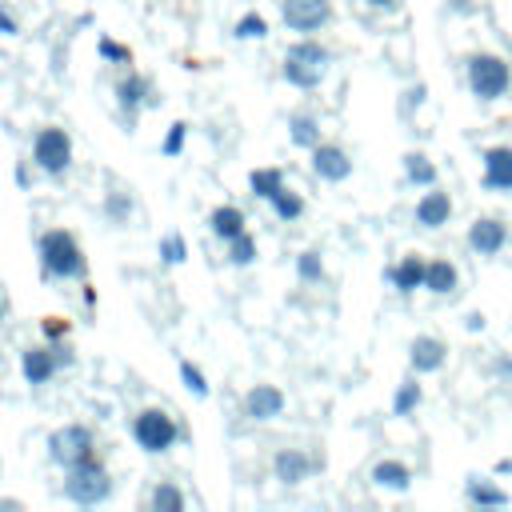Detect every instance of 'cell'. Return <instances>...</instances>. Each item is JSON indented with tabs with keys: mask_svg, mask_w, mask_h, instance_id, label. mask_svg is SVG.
<instances>
[{
	"mask_svg": "<svg viewBox=\"0 0 512 512\" xmlns=\"http://www.w3.org/2000/svg\"><path fill=\"white\" fill-rule=\"evenodd\" d=\"M464 76H468V92L480 100V104H496L500 96H508L512 88V68L504 56L496 52H472L468 64H464Z\"/></svg>",
	"mask_w": 512,
	"mask_h": 512,
	"instance_id": "6da1fadb",
	"label": "cell"
},
{
	"mask_svg": "<svg viewBox=\"0 0 512 512\" xmlns=\"http://www.w3.org/2000/svg\"><path fill=\"white\" fill-rule=\"evenodd\" d=\"M40 264L48 276H60V280H80L88 272V260H84L76 236L64 228H52L40 236Z\"/></svg>",
	"mask_w": 512,
	"mask_h": 512,
	"instance_id": "7a4b0ae2",
	"label": "cell"
},
{
	"mask_svg": "<svg viewBox=\"0 0 512 512\" xmlns=\"http://www.w3.org/2000/svg\"><path fill=\"white\" fill-rule=\"evenodd\" d=\"M328 64H332V56H328L324 44L300 40V44H292V48L284 52V80L296 84V88H304V92H308V88H320L324 76H328Z\"/></svg>",
	"mask_w": 512,
	"mask_h": 512,
	"instance_id": "3957f363",
	"label": "cell"
},
{
	"mask_svg": "<svg viewBox=\"0 0 512 512\" xmlns=\"http://www.w3.org/2000/svg\"><path fill=\"white\" fill-rule=\"evenodd\" d=\"M108 492H112V480H108V472L96 464V460H88V464H72L68 472H64V496L72 500V504H100V500H108Z\"/></svg>",
	"mask_w": 512,
	"mask_h": 512,
	"instance_id": "277c9868",
	"label": "cell"
},
{
	"mask_svg": "<svg viewBox=\"0 0 512 512\" xmlns=\"http://www.w3.org/2000/svg\"><path fill=\"white\" fill-rule=\"evenodd\" d=\"M48 456L56 464H64V468L88 464V460H96V436L84 424H64V428H56L48 436Z\"/></svg>",
	"mask_w": 512,
	"mask_h": 512,
	"instance_id": "5b68a950",
	"label": "cell"
},
{
	"mask_svg": "<svg viewBox=\"0 0 512 512\" xmlns=\"http://www.w3.org/2000/svg\"><path fill=\"white\" fill-rule=\"evenodd\" d=\"M132 436H136V444H140L144 452H168V448L176 444L180 428H176V420H172L168 412L144 408V412L132 420Z\"/></svg>",
	"mask_w": 512,
	"mask_h": 512,
	"instance_id": "8992f818",
	"label": "cell"
},
{
	"mask_svg": "<svg viewBox=\"0 0 512 512\" xmlns=\"http://www.w3.org/2000/svg\"><path fill=\"white\" fill-rule=\"evenodd\" d=\"M32 160L40 172L48 176H64L68 160H72V140L64 128H40L36 140H32Z\"/></svg>",
	"mask_w": 512,
	"mask_h": 512,
	"instance_id": "52a82bcc",
	"label": "cell"
},
{
	"mask_svg": "<svg viewBox=\"0 0 512 512\" xmlns=\"http://www.w3.org/2000/svg\"><path fill=\"white\" fill-rule=\"evenodd\" d=\"M280 16L292 32H320L332 20V4L328 0H284Z\"/></svg>",
	"mask_w": 512,
	"mask_h": 512,
	"instance_id": "ba28073f",
	"label": "cell"
},
{
	"mask_svg": "<svg viewBox=\"0 0 512 512\" xmlns=\"http://www.w3.org/2000/svg\"><path fill=\"white\" fill-rule=\"evenodd\" d=\"M508 244V224L500 216H476L468 228V248L476 256H500V248Z\"/></svg>",
	"mask_w": 512,
	"mask_h": 512,
	"instance_id": "9c48e42d",
	"label": "cell"
},
{
	"mask_svg": "<svg viewBox=\"0 0 512 512\" xmlns=\"http://www.w3.org/2000/svg\"><path fill=\"white\" fill-rule=\"evenodd\" d=\"M484 192H512V144H496V148H484Z\"/></svg>",
	"mask_w": 512,
	"mask_h": 512,
	"instance_id": "30bf717a",
	"label": "cell"
},
{
	"mask_svg": "<svg viewBox=\"0 0 512 512\" xmlns=\"http://www.w3.org/2000/svg\"><path fill=\"white\" fill-rule=\"evenodd\" d=\"M312 172H316L320 180H328V184H340V180L352 176V160H348V152L336 148V144H316V148H312Z\"/></svg>",
	"mask_w": 512,
	"mask_h": 512,
	"instance_id": "8fae6325",
	"label": "cell"
},
{
	"mask_svg": "<svg viewBox=\"0 0 512 512\" xmlns=\"http://www.w3.org/2000/svg\"><path fill=\"white\" fill-rule=\"evenodd\" d=\"M448 360V344L440 336H416L412 348H408V364L416 376H428V372H440Z\"/></svg>",
	"mask_w": 512,
	"mask_h": 512,
	"instance_id": "7c38bea8",
	"label": "cell"
},
{
	"mask_svg": "<svg viewBox=\"0 0 512 512\" xmlns=\"http://www.w3.org/2000/svg\"><path fill=\"white\" fill-rule=\"evenodd\" d=\"M116 100H120V112H124V120H128V128L136 124V112L144 108V104H152V88H148V80L144 76H124L120 84H116Z\"/></svg>",
	"mask_w": 512,
	"mask_h": 512,
	"instance_id": "4fadbf2b",
	"label": "cell"
},
{
	"mask_svg": "<svg viewBox=\"0 0 512 512\" xmlns=\"http://www.w3.org/2000/svg\"><path fill=\"white\" fill-rule=\"evenodd\" d=\"M448 216H452V196L432 184V188L416 200V224H420V228H444Z\"/></svg>",
	"mask_w": 512,
	"mask_h": 512,
	"instance_id": "5bb4252c",
	"label": "cell"
},
{
	"mask_svg": "<svg viewBox=\"0 0 512 512\" xmlns=\"http://www.w3.org/2000/svg\"><path fill=\"white\" fill-rule=\"evenodd\" d=\"M312 468H316V460L300 448H280L276 460H272V472H276L280 484H300V480H308Z\"/></svg>",
	"mask_w": 512,
	"mask_h": 512,
	"instance_id": "9a60e30c",
	"label": "cell"
},
{
	"mask_svg": "<svg viewBox=\"0 0 512 512\" xmlns=\"http://www.w3.org/2000/svg\"><path fill=\"white\" fill-rule=\"evenodd\" d=\"M280 412H284V392L272 388V384H256L244 396V416H252V420H272Z\"/></svg>",
	"mask_w": 512,
	"mask_h": 512,
	"instance_id": "2e32d148",
	"label": "cell"
},
{
	"mask_svg": "<svg viewBox=\"0 0 512 512\" xmlns=\"http://www.w3.org/2000/svg\"><path fill=\"white\" fill-rule=\"evenodd\" d=\"M424 272H428V260H420V256H404L400 264L388 268V284H392L400 296H412L416 288H424Z\"/></svg>",
	"mask_w": 512,
	"mask_h": 512,
	"instance_id": "e0dca14e",
	"label": "cell"
},
{
	"mask_svg": "<svg viewBox=\"0 0 512 512\" xmlns=\"http://www.w3.org/2000/svg\"><path fill=\"white\" fill-rule=\"evenodd\" d=\"M56 368H60V356L52 348H28L20 356V372H24L28 384H48L56 376Z\"/></svg>",
	"mask_w": 512,
	"mask_h": 512,
	"instance_id": "ac0fdd59",
	"label": "cell"
},
{
	"mask_svg": "<svg viewBox=\"0 0 512 512\" xmlns=\"http://www.w3.org/2000/svg\"><path fill=\"white\" fill-rule=\"evenodd\" d=\"M464 504H472V508H504V504H508V492H504L496 480L468 476V480H464Z\"/></svg>",
	"mask_w": 512,
	"mask_h": 512,
	"instance_id": "d6986e66",
	"label": "cell"
},
{
	"mask_svg": "<svg viewBox=\"0 0 512 512\" xmlns=\"http://www.w3.org/2000/svg\"><path fill=\"white\" fill-rule=\"evenodd\" d=\"M372 484H376V488H388V492H408L412 472H408V464H400V460H376V464H372Z\"/></svg>",
	"mask_w": 512,
	"mask_h": 512,
	"instance_id": "ffe728a7",
	"label": "cell"
},
{
	"mask_svg": "<svg viewBox=\"0 0 512 512\" xmlns=\"http://www.w3.org/2000/svg\"><path fill=\"white\" fill-rule=\"evenodd\" d=\"M456 284H460V272H456L452 260H428L424 288H428L432 296H448V292H456Z\"/></svg>",
	"mask_w": 512,
	"mask_h": 512,
	"instance_id": "44dd1931",
	"label": "cell"
},
{
	"mask_svg": "<svg viewBox=\"0 0 512 512\" xmlns=\"http://www.w3.org/2000/svg\"><path fill=\"white\" fill-rule=\"evenodd\" d=\"M208 228H212V236L232 240V236L244 232V212H240L236 204H224V208H216V212L208 216Z\"/></svg>",
	"mask_w": 512,
	"mask_h": 512,
	"instance_id": "7402d4cb",
	"label": "cell"
},
{
	"mask_svg": "<svg viewBox=\"0 0 512 512\" xmlns=\"http://www.w3.org/2000/svg\"><path fill=\"white\" fill-rule=\"evenodd\" d=\"M404 180L416 184V188H432L436 184V164L424 152H408L404 156Z\"/></svg>",
	"mask_w": 512,
	"mask_h": 512,
	"instance_id": "603a6c76",
	"label": "cell"
},
{
	"mask_svg": "<svg viewBox=\"0 0 512 512\" xmlns=\"http://www.w3.org/2000/svg\"><path fill=\"white\" fill-rule=\"evenodd\" d=\"M248 188H252V196H260V200H276L280 196V188H284V172L280 168H256L252 176H248Z\"/></svg>",
	"mask_w": 512,
	"mask_h": 512,
	"instance_id": "cb8c5ba5",
	"label": "cell"
},
{
	"mask_svg": "<svg viewBox=\"0 0 512 512\" xmlns=\"http://www.w3.org/2000/svg\"><path fill=\"white\" fill-rule=\"evenodd\" d=\"M288 136H292L296 148H316V144H320V124H316V116L296 112V116L288 120Z\"/></svg>",
	"mask_w": 512,
	"mask_h": 512,
	"instance_id": "d4e9b609",
	"label": "cell"
},
{
	"mask_svg": "<svg viewBox=\"0 0 512 512\" xmlns=\"http://www.w3.org/2000/svg\"><path fill=\"white\" fill-rule=\"evenodd\" d=\"M420 400H424V388L416 384V376H408V380H400V388L392 396V412L396 416H412L420 408Z\"/></svg>",
	"mask_w": 512,
	"mask_h": 512,
	"instance_id": "484cf974",
	"label": "cell"
},
{
	"mask_svg": "<svg viewBox=\"0 0 512 512\" xmlns=\"http://www.w3.org/2000/svg\"><path fill=\"white\" fill-rule=\"evenodd\" d=\"M228 260H232L236 268H244V264H252V260H256V240H252L248 232H240V236H232V240H228Z\"/></svg>",
	"mask_w": 512,
	"mask_h": 512,
	"instance_id": "4316f807",
	"label": "cell"
},
{
	"mask_svg": "<svg viewBox=\"0 0 512 512\" xmlns=\"http://www.w3.org/2000/svg\"><path fill=\"white\" fill-rule=\"evenodd\" d=\"M296 276H300V280H308V284L324 280V260H320V252H316V248H308V252H300V256H296Z\"/></svg>",
	"mask_w": 512,
	"mask_h": 512,
	"instance_id": "83f0119b",
	"label": "cell"
},
{
	"mask_svg": "<svg viewBox=\"0 0 512 512\" xmlns=\"http://www.w3.org/2000/svg\"><path fill=\"white\" fill-rule=\"evenodd\" d=\"M260 36H268V20L260 12H248L236 20V40H260Z\"/></svg>",
	"mask_w": 512,
	"mask_h": 512,
	"instance_id": "f1b7e54d",
	"label": "cell"
},
{
	"mask_svg": "<svg viewBox=\"0 0 512 512\" xmlns=\"http://www.w3.org/2000/svg\"><path fill=\"white\" fill-rule=\"evenodd\" d=\"M272 208H276V216H280V220H296V216L304 212V200H300L292 188H280V196L272 200Z\"/></svg>",
	"mask_w": 512,
	"mask_h": 512,
	"instance_id": "f546056e",
	"label": "cell"
},
{
	"mask_svg": "<svg viewBox=\"0 0 512 512\" xmlns=\"http://www.w3.org/2000/svg\"><path fill=\"white\" fill-rule=\"evenodd\" d=\"M180 380H184V388H188L192 396H208V380H204V372H200L196 364L180 360Z\"/></svg>",
	"mask_w": 512,
	"mask_h": 512,
	"instance_id": "4dcf8cb0",
	"label": "cell"
},
{
	"mask_svg": "<svg viewBox=\"0 0 512 512\" xmlns=\"http://www.w3.org/2000/svg\"><path fill=\"white\" fill-rule=\"evenodd\" d=\"M184 136H188V124H184V120H176V124L168 128V136H164L160 152H164V156H180V152H184Z\"/></svg>",
	"mask_w": 512,
	"mask_h": 512,
	"instance_id": "1f68e13d",
	"label": "cell"
},
{
	"mask_svg": "<svg viewBox=\"0 0 512 512\" xmlns=\"http://www.w3.org/2000/svg\"><path fill=\"white\" fill-rule=\"evenodd\" d=\"M152 508H184V492L172 488V484H160V488L152 492Z\"/></svg>",
	"mask_w": 512,
	"mask_h": 512,
	"instance_id": "d6a6232c",
	"label": "cell"
},
{
	"mask_svg": "<svg viewBox=\"0 0 512 512\" xmlns=\"http://www.w3.org/2000/svg\"><path fill=\"white\" fill-rule=\"evenodd\" d=\"M160 256H164L168 264H180V260L188 256V248H184V236H164V240H160Z\"/></svg>",
	"mask_w": 512,
	"mask_h": 512,
	"instance_id": "836d02e7",
	"label": "cell"
},
{
	"mask_svg": "<svg viewBox=\"0 0 512 512\" xmlns=\"http://www.w3.org/2000/svg\"><path fill=\"white\" fill-rule=\"evenodd\" d=\"M96 48H100V56H104V60H120V64H128V60H132V52H128L124 44L108 40V36H100V44H96Z\"/></svg>",
	"mask_w": 512,
	"mask_h": 512,
	"instance_id": "e575fe53",
	"label": "cell"
},
{
	"mask_svg": "<svg viewBox=\"0 0 512 512\" xmlns=\"http://www.w3.org/2000/svg\"><path fill=\"white\" fill-rule=\"evenodd\" d=\"M420 104H424V84H412V88L404 92V104H400V112H404V116H412Z\"/></svg>",
	"mask_w": 512,
	"mask_h": 512,
	"instance_id": "d590c367",
	"label": "cell"
},
{
	"mask_svg": "<svg viewBox=\"0 0 512 512\" xmlns=\"http://www.w3.org/2000/svg\"><path fill=\"white\" fill-rule=\"evenodd\" d=\"M128 208H132V200H124V196H120V192H116V196H112V200H108V216H112V220H120V216H124V212H128Z\"/></svg>",
	"mask_w": 512,
	"mask_h": 512,
	"instance_id": "8d00e7d4",
	"label": "cell"
},
{
	"mask_svg": "<svg viewBox=\"0 0 512 512\" xmlns=\"http://www.w3.org/2000/svg\"><path fill=\"white\" fill-rule=\"evenodd\" d=\"M16 32H20V28H16V16L0 4V36H16Z\"/></svg>",
	"mask_w": 512,
	"mask_h": 512,
	"instance_id": "74e56055",
	"label": "cell"
},
{
	"mask_svg": "<svg viewBox=\"0 0 512 512\" xmlns=\"http://www.w3.org/2000/svg\"><path fill=\"white\" fill-rule=\"evenodd\" d=\"M492 372H500L504 380H512V360H508V356H496V364H492Z\"/></svg>",
	"mask_w": 512,
	"mask_h": 512,
	"instance_id": "f35d334b",
	"label": "cell"
},
{
	"mask_svg": "<svg viewBox=\"0 0 512 512\" xmlns=\"http://www.w3.org/2000/svg\"><path fill=\"white\" fill-rule=\"evenodd\" d=\"M468 332H484V312H468Z\"/></svg>",
	"mask_w": 512,
	"mask_h": 512,
	"instance_id": "ab89813d",
	"label": "cell"
},
{
	"mask_svg": "<svg viewBox=\"0 0 512 512\" xmlns=\"http://www.w3.org/2000/svg\"><path fill=\"white\" fill-rule=\"evenodd\" d=\"M448 8H452V12H464V16H468V12H476V4H472V0H448Z\"/></svg>",
	"mask_w": 512,
	"mask_h": 512,
	"instance_id": "60d3db41",
	"label": "cell"
},
{
	"mask_svg": "<svg viewBox=\"0 0 512 512\" xmlns=\"http://www.w3.org/2000/svg\"><path fill=\"white\" fill-rule=\"evenodd\" d=\"M364 4H368V8H384V12H392L400 0H364Z\"/></svg>",
	"mask_w": 512,
	"mask_h": 512,
	"instance_id": "b9f144b4",
	"label": "cell"
},
{
	"mask_svg": "<svg viewBox=\"0 0 512 512\" xmlns=\"http://www.w3.org/2000/svg\"><path fill=\"white\" fill-rule=\"evenodd\" d=\"M0 324H4V300H0Z\"/></svg>",
	"mask_w": 512,
	"mask_h": 512,
	"instance_id": "7bdbcfd3",
	"label": "cell"
}]
</instances>
